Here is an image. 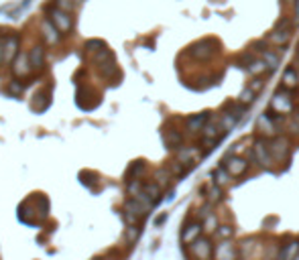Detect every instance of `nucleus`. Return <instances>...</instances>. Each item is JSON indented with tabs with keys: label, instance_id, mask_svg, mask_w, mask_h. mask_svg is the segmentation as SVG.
<instances>
[{
	"label": "nucleus",
	"instance_id": "f257e3e1",
	"mask_svg": "<svg viewBox=\"0 0 299 260\" xmlns=\"http://www.w3.org/2000/svg\"><path fill=\"white\" fill-rule=\"evenodd\" d=\"M49 20L62 32H70L72 26H74V18L70 16V12L64 10V8H59V6H51L49 8Z\"/></svg>",
	"mask_w": 299,
	"mask_h": 260
},
{
	"label": "nucleus",
	"instance_id": "f03ea898",
	"mask_svg": "<svg viewBox=\"0 0 299 260\" xmlns=\"http://www.w3.org/2000/svg\"><path fill=\"white\" fill-rule=\"evenodd\" d=\"M252 154H254V158L258 160V165H262V167H271L273 160H275L273 154H271V148H268V144H266L264 140H256V142H254Z\"/></svg>",
	"mask_w": 299,
	"mask_h": 260
},
{
	"label": "nucleus",
	"instance_id": "7ed1b4c3",
	"mask_svg": "<svg viewBox=\"0 0 299 260\" xmlns=\"http://www.w3.org/2000/svg\"><path fill=\"white\" fill-rule=\"evenodd\" d=\"M289 39H291L289 20H287V18H283V20L277 24V28L271 32V35H268V41L275 43V45H285V43H289Z\"/></svg>",
	"mask_w": 299,
	"mask_h": 260
},
{
	"label": "nucleus",
	"instance_id": "20e7f679",
	"mask_svg": "<svg viewBox=\"0 0 299 260\" xmlns=\"http://www.w3.org/2000/svg\"><path fill=\"white\" fill-rule=\"evenodd\" d=\"M214 47H216L214 41H200V43L190 47V55H194L196 59H210L216 51Z\"/></svg>",
	"mask_w": 299,
	"mask_h": 260
},
{
	"label": "nucleus",
	"instance_id": "39448f33",
	"mask_svg": "<svg viewBox=\"0 0 299 260\" xmlns=\"http://www.w3.org/2000/svg\"><path fill=\"white\" fill-rule=\"evenodd\" d=\"M192 254L198 256V258H210L212 256V244H210V240L196 238L192 242Z\"/></svg>",
	"mask_w": 299,
	"mask_h": 260
},
{
	"label": "nucleus",
	"instance_id": "423d86ee",
	"mask_svg": "<svg viewBox=\"0 0 299 260\" xmlns=\"http://www.w3.org/2000/svg\"><path fill=\"white\" fill-rule=\"evenodd\" d=\"M41 28H43V37H45L47 45H57V43H59V39H62V35H64V32L59 30V28H57L51 20H45Z\"/></svg>",
	"mask_w": 299,
	"mask_h": 260
},
{
	"label": "nucleus",
	"instance_id": "0eeeda50",
	"mask_svg": "<svg viewBox=\"0 0 299 260\" xmlns=\"http://www.w3.org/2000/svg\"><path fill=\"white\" fill-rule=\"evenodd\" d=\"M18 49V37L16 35H4V55H2V63H10L16 55Z\"/></svg>",
	"mask_w": 299,
	"mask_h": 260
},
{
	"label": "nucleus",
	"instance_id": "6e6552de",
	"mask_svg": "<svg viewBox=\"0 0 299 260\" xmlns=\"http://www.w3.org/2000/svg\"><path fill=\"white\" fill-rule=\"evenodd\" d=\"M271 108L277 110L279 114H285L291 110V98L287 96V92H277L275 98H273V102H271Z\"/></svg>",
	"mask_w": 299,
	"mask_h": 260
},
{
	"label": "nucleus",
	"instance_id": "1a4fd4ad",
	"mask_svg": "<svg viewBox=\"0 0 299 260\" xmlns=\"http://www.w3.org/2000/svg\"><path fill=\"white\" fill-rule=\"evenodd\" d=\"M28 61H31L33 70H43L45 68V47L35 45L31 51H28Z\"/></svg>",
	"mask_w": 299,
	"mask_h": 260
},
{
	"label": "nucleus",
	"instance_id": "9d476101",
	"mask_svg": "<svg viewBox=\"0 0 299 260\" xmlns=\"http://www.w3.org/2000/svg\"><path fill=\"white\" fill-rule=\"evenodd\" d=\"M28 72H31V61H28V55H18L16 57V61L12 63V74L16 76V78H24V76H28Z\"/></svg>",
	"mask_w": 299,
	"mask_h": 260
},
{
	"label": "nucleus",
	"instance_id": "9b49d317",
	"mask_svg": "<svg viewBox=\"0 0 299 260\" xmlns=\"http://www.w3.org/2000/svg\"><path fill=\"white\" fill-rule=\"evenodd\" d=\"M268 148H271V154H273L275 160H281V158H287V156H289V144H287V140H283V138H275Z\"/></svg>",
	"mask_w": 299,
	"mask_h": 260
},
{
	"label": "nucleus",
	"instance_id": "f8f14e48",
	"mask_svg": "<svg viewBox=\"0 0 299 260\" xmlns=\"http://www.w3.org/2000/svg\"><path fill=\"white\" fill-rule=\"evenodd\" d=\"M246 167H248V162H246L242 156H232V158L226 162V169H228V173H230V175H234V177L242 175V173L246 171Z\"/></svg>",
	"mask_w": 299,
	"mask_h": 260
},
{
	"label": "nucleus",
	"instance_id": "ddd939ff",
	"mask_svg": "<svg viewBox=\"0 0 299 260\" xmlns=\"http://www.w3.org/2000/svg\"><path fill=\"white\" fill-rule=\"evenodd\" d=\"M214 256H216V258H222V260H232V258L236 256V250H234V246H232L230 242H222V244H218V248L214 250Z\"/></svg>",
	"mask_w": 299,
	"mask_h": 260
},
{
	"label": "nucleus",
	"instance_id": "4468645a",
	"mask_svg": "<svg viewBox=\"0 0 299 260\" xmlns=\"http://www.w3.org/2000/svg\"><path fill=\"white\" fill-rule=\"evenodd\" d=\"M206 120H208V114H206V112L188 118V130H190V132H200V130L204 128V124H206Z\"/></svg>",
	"mask_w": 299,
	"mask_h": 260
},
{
	"label": "nucleus",
	"instance_id": "2eb2a0df",
	"mask_svg": "<svg viewBox=\"0 0 299 260\" xmlns=\"http://www.w3.org/2000/svg\"><path fill=\"white\" fill-rule=\"evenodd\" d=\"M200 232H202V224H190L184 230V242L192 244L196 238H200Z\"/></svg>",
	"mask_w": 299,
	"mask_h": 260
},
{
	"label": "nucleus",
	"instance_id": "dca6fc26",
	"mask_svg": "<svg viewBox=\"0 0 299 260\" xmlns=\"http://www.w3.org/2000/svg\"><path fill=\"white\" fill-rule=\"evenodd\" d=\"M182 134H179L177 132V130H167V132H165V142H167V146L169 148H177L179 144H182Z\"/></svg>",
	"mask_w": 299,
	"mask_h": 260
},
{
	"label": "nucleus",
	"instance_id": "f3484780",
	"mask_svg": "<svg viewBox=\"0 0 299 260\" xmlns=\"http://www.w3.org/2000/svg\"><path fill=\"white\" fill-rule=\"evenodd\" d=\"M198 156H200V150H198V148H194V146H190V148H182V150H179V160H182V162H194Z\"/></svg>",
	"mask_w": 299,
	"mask_h": 260
},
{
	"label": "nucleus",
	"instance_id": "a211bd4d",
	"mask_svg": "<svg viewBox=\"0 0 299 260\" xmlns=\"http://www.w3.org/2000/svg\"><path fill=\"white\" fill-rule=\"evenodd\" d=\"M258 128H262L264 132H268V134H273V132H275V126H273L271 118H268V114H262V116L258 118Z\"/></svg>",
	"mask_w": 299,
	"mask_h": 260
},
{
	"label": "nucleus",
	"instance_id": "6ab92c4d",
	"mask_svg": "<svg viewBox=\"0 0 299 260\" xmlns=\"http://www.w3.org/2000/svg\"><path fill=\"white\" fill-rule=\"evenodd\" d=\"M299 252V242H289L283 250H281V258H293Z\"/></svg>",
	"mask_w": 299,
	"mask_h": 260
},
{
	"label": "nucleus",
	"instance_id": "aec40b11",
	"mask_svg": "<svg viewBox=\"0 0 299 260\" xmlns=\"http://www.w3.org/2000/svg\"><path fill=\"white\" fill-rule=\"evenodd\" d=\"M144 193L148 195V200H151L153 204H157L159 202V183H153V185L144 187Z\"/></svg>",
	"mask_w": 299,
	"mask_h": 260
},
{
	"label": "nucleus",
	"instance_id": "412c9836",
	"mask_svg": "<svg viewBox=\"0 0 299 260\" xmlns=\"http://www.w3.org/2000/svg\"><path fill=\"white\" fill-rule=\"evenodd\" d=\"M142 171H144V162H142V160H136L134 165L128 169V175H126V177H128V181H130L132 177H136L138 173H142Z\"/></svg>",
	"mask_w": 299,
	"mask_h": 260
},
{
	"label": "nucleus",
	"instance_id": "4be33fe9",
	"mask_svg": "<svg viewBox=\"0 0 299 260\" xmlns=\"http://www.w3.org/2000/svg\"><path fill=\"white\" fill-rule=\"evenodd\" d=\"M283 82H285V86H287V88H293V86H297L299 78H297V74H295L293 70H289V72H285V78H283Z\"/></svg>",
	"mask_w": 299,
	"mask_h": 260
},
{
	"label": "nucleus",
	"instance_id": "5701e85b",
	"mask_svg": "<svg viewBox=\"0 0 299 260\" xmlns=\"http://www.w3.org/2000/svg\"><path fill=\"white\" fill-rule=\"evenodd\" d=\"M264 68H266V63H264V59H262V61H254L252 65H248V72H250L252 76H258V74L264 72Z\"/></svg>",
	"mask_w": 299,
	"mask_h": 260
},
{
	"label": "nucleus",
	"instance_id": "b1692460",
	"mask_svg": "<svg viewBox=\"0 0 299 260\" xmlns=\"http://www.w3.org/2000/svg\"><path fill=\"white\" fill-rule=\"evenodd\" d=\"M264 63H266L271 70H275L277 65H279V57H277V55H273L271 51H264Z\"/></svg>",
	"mask_w": 299,
	"mask_h": 260
},
{
	"label": "nucleus",
	"instance_id": "393cba45",
	"mask_svg": "<svg viewBox=\"0 0 299 260\" xmlns=\"http://www.w3.org/2000/svg\"><path fill=\"white\" fill-rule=\"evenodd\" d=\"M214 177H216L218 185H224V183H228V177H232V175L228 173V169H226V171H224V169H218V171L214 173Z\"/></svg>",
	"mask_w": 299,
	"mask_h": 260
},
{
	"label": "nucleus",
	"instance_id": "a878e982",
	"mask_svg": "<svg viewBox=\"0 0 299 260\" xmlns=\"http://www.w3.org/2000/svg\"><path fill=\"white\" fill-rule=\"evenodd\" d=\"M254 90H244L242 94H240V104H250L252 100H254Z\"/></svg>",
	"mask_w": 299,
	"mask_h": 260
},
{
	"label": "nucleus",
	"instance_id": "bb28decb",
	"mask_svg": "<svg viewBox=\"0 0 299 260\" xmlns=\"http://www.w3.org/2000/svg\"><path fill=\"white\" fill-rule=\"evenodd\" d=\"M106 45H104V41H88L86 43V49L88 51H100V49H104Z\"/></svg>",
	"mask_w": 299,
	"mask_h": 260
},
{
	"label": "nucleus",
	"instance_id": "cd10ccee",
	"mask_svg": "<svg viewBox=\"0 0 299 260\" xmlns=\"http://www.w3.org/2000/svg\"><path fill=\"white\" fill-rule=\"evenodd\" d=\"M55 2H57V6H59V8H64V10H68V12L76 6L74 0H55Z\"/></svg>",
	"mask_w": 299,
	"mask_h": 260
},
{
	"label": "nucleus",
	"instance_id": "c85d7f7f",
	"mask_svg": "<svg viewBox=\"0 0 299 260\" xmlns=\"http://www.w3.org/2000/svg\"><path fill=\"white\" fill-rule=\"evenodd\" d=\"M232 234H234V230H232L230 226H220V228H218V236H220V238H230Z\"/></svg>",
	"mask_w": 299,
	"mask_h": 260
},
{
	"label": "nucleus",
	"instance_id": "c756f323",
	"mask_svg": "<svg viewBox=\"0 0 299 260\" xmlns=\"http://www.w3.org/2000/svg\"><path fill=\"white\" fill-rule=\"evenodd\" d=\"M236 124V118H232V114H226L224 116V120H222V126H224V130H232V126Z\"/></svg>",
	"mask_w": 299,
	"mask_h": 260
},
{
	"label": "nucleus",
	"instance_id": "7c9ffc66",
	"mask_svg": "<svg viewBox=\"0 0 299 260\" xmlns=\"http://www.w3.org/2000/svg\"><path fill=\"white\" fill-rule=\"evenodd\" d=\"M214 226H216V220H214L212 216H208V220H206V230H208V232L218 230V228H214Z\"/></svg>",
	"mask_w": 299,
	"mask_h": 260
},
{
	"label": "nucleus",
	"instance_id": "2f4dec72",
	"mask_svg": "<svg viewBox=\"0 0 299 260\" xmlns=\"http://www.w3.org/2000/svg\"><path fill=\"white\" fill-rule=\"evenodd\" d=\"M167 177H169L167 171H159V173H157V183H159V185H165V183H167Z\"/></svg>",
	"mask_w": 299,
	"mask_h": 260
},
{
	"label": "nucleus",
	"instance_id": "473e14b6",
	"mask_svg": "<svg viewBox=\"0 0 299 260\" xmlns=\"http://www.w3.org/2000/svg\"><path fill=\"white\" fill-rule=\"evenodd\" d=\"M8 90H10V92L16 96V94H20V92H22V86H20V84H16V82H12V84L8 86Z\"/></svg>",
	"mask_w": 299,
	"mask_h": 260
},
{
	"label": "nucleus",
	"instance_id": "72a5a7b5",
	"mask_svg": "<svg viewBox=\"0 0 299 260\" xmlns=\"http://www.w3.org/2000/svg\"><path fill=\"white\" fill-rule=\"evenodd\" d=\"M210 200H212V202H218V200H220V189H218V187L210 189Z\"/></svg>",
	"mask_w": 299,
	"mask_h": 260
},
{
	"label": "nucleus",
	"instance_id": "f704fd0d",
	"mask_svg": "<svg viewBox=\"0 0 299 260\" xmlns=\"http://www.w3.org/2000/svg\"><path fill=\"white\" fill-rule=\"evenodd\" d=\"M136 236H138V228L136 226L128 228V240H136Z\"/></svg>",
	"mask_w": 299,
	"mask_h": 260
},
{
	"label": "nucleus",
	"instance_id": "c9c22d12",
	"mask_svg": "<svg viewBox=\"0 0 299 260\" xmlns=\"http://www.w3.org/2000/svg\"><path fill=\"white\" fill-rule=\"evenodd\" d=\"M206 136H208V138L216 136V126H206Z\"/></svg>",
	"mask_w": 299,
	"mask_h": 260
},
{
	"label": "nucleus",
	"instance_id": "e433bc0d",
	"mask_svg": "<svg viewBox=\"0 0 299 260\" xmlns=\"http://www.w3.org/2000/svg\"><path fill=\"white\" fill-rule=\"evenodd\" d=\"M260 88H262V82H260V80H254V82L250 84V90H254V92H258Z\"/></svg>",
	"mask_w": 299,
	"mask_h": 260
},
{
	"label": "nucleus",
	"instance_id": "4c0bfd02",
	"mask_svg": "<svg viewBox=\"0 0 299 260\" xmlns=\"http://www.w3.org/2000/svg\"><path fill=\"white\" fill-rule=\"evenodd\" d=\"M165 220H167V216H161V218H157V222H155V224H157V226H161Z\"/></svg>",
	"mask_w": 299,
	"mask_h": 260
},
{
	"label": "nucleus",
	"instance_id": "58836bf2",
	"mask_svg": "<svg viewBox=\"0 0 299 260\" xmlns=\"http://www.w3.org/2000/svg\"><path fill=\"white\" fill-rule=\"evenodd\" d=\"M295 120H299V114H295Z\"/></svg>",
	"mask_w": 299,
	"mask_h": 260
},
{
	"label": "nucleus",
	"instance_id": "ea45409f",
	"mask_svg": "<svg viewBox=\"0 0 299 260\" xmlns=\"http://www.w3.org/2000/svg\"><path fill=\"white\" fill-rule=\"evenodd\" d=\"M285 2H291V0H285Z\"/></svg>",
	"mask_w": 299,
	"mask_h": 260
},
{
	"label": "nucleus",
	"instance_id": "a19ab883",
	"mask_svg": "<svg viewBox=\"0 0 299 260\" xmlns=\"http://www.w3.org/2000/svg\"><path fill=\"white\" fill-rule=\"evenodd\" d=\"M297 78H299V74H297Z\"/></svg>",
	"mask_w": 299,
	"mask_h": 260
}]
</instances>
